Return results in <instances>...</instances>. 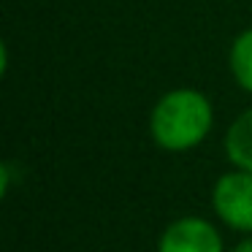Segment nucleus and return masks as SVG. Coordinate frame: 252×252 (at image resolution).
Instances as JSON below:
<instances>
[{
	"label": "nucleus",
	"instance_id": "423d86ee",
	"mask_svg": "<svg viewBox=\"0 0 252 252\" xmlns=\"http://www.w3.org/2000/svg\"><path fill=\"white\" fill-rule=\"evenodd\" d=\"M230 252H252V239H244V241H239V244H236Z\"/></svg>",
	"mask_w": 252,
	"mask_h": 252
},
{
	"label": "nucleus",
	"instance_id": "7ed1b4c3",
	"mask_svg": "<svg viewBox=\"0 0 252 252\" xmlns=\"http://www.w3.org/2000/svg\"><path fill=\"white\" fill-rule=\"evenodd\" d=\"M158 252H222V239L209 220L179 217L163 230Z\"/></svg>",
	"mask_w": 252,
	"mask_h": 252
},
{
	"label": "nucleus",
	"instance_id": "f257e3e1",
	"mask_svg": "<svg viewBox=\"0 0 252 252\" xmlns=\"http://www.w3.org/2000/svg\"><path fill=\"white\" fill-rule=\"evenodd\" d=\"M214 125L212 100L195 87H176L160 95L149 114L152 141L165 152H190L206 141Z\"/></svg>",
	"mask_w": 252,
	"mask_h": 252
},
{
	"label": "nucleus",
	"instance_id": "39448f33",
	"mask_svg": "<svg viewBox=\"0 0 252 252\" xmlns=\"http://www.w3.org/2000/svg\"><path fill=\"white\" fill-rule=\"evenodd\" d=\"M228 68L233 82L252 95V28L241 30L228 52Z\"/></svg>",
	"mask_w": 252,
	"mask_h": 252
},
{
	"label": "nucleus",
	"instance_id": "f03ea898",
	"mask_svg": "<svg viewBox=\"0 0 252 252\" xmlns=\"http://www.w3.org/2000/svg\"><path fill=\"white\" fill-rule=\"evenodd\" d=\"M212 209L228 228L252 233V171L236 168L214 182Z\"/></svg>",
	"mask_w": 252,
	"mask_h": 252
},
{
	"label": "nucleus",
	"instance_id": "20e7f679",
	"mask_svg": "<svg viewBox=\"0 0 252 252\" xmlns=\"http://www.w3.org/2000/svg\"><path fill=\"white\" fill-rule=\"evenodd\" d=\"M225 155L233 168L252 171V106L230 122L225 133Z\"/></svg>",
	"mask_w": 252,
	"mask_h": 252
}]
</instances>
